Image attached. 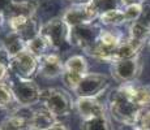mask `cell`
Instances as JSON below:
<instances>
[{
	"instance_id": "cell-3",
	"label": "cell",
	"mask_w": 150,
	"mask_h": 130,
	"mask_svg": "<svg viewBox=\"0 0 150 130\" xmlns=\"http://www.w3.org/2000/svg\"><path fill=\"white\" fill-rule=\"evenodd\" d=\"M7 83L12 90L14 100L18 107L30 108L31 105L41 102L42 90L34 82V79H22L14 76L13 78H8Z\"/></svg>"
},
{
	"instance_id": "cell-29",
	"label": "cell",
	"mask_w": 150,
	"mask_h": 130,
	"mask_svg": "<svg viewBox=\"0 0 150 130\" xmlns=\"http://www.w3.org/2000/svg\"><path fill=\"white\" fill-rule=\"evenodd\" d=\"M11 60H12V57L9 56V53H8L7 50L4 48L3 43H0V63H3V64H5V65L9 66Z\"/></svg>"
},
{
	"instance_id": "cell-21",
	"label": "cell",
	"mask_w": 150,
	"mask_h": 130,
	"mask_svg": "<svg viewBox=\"0 0 150 130\" xmlns=\"http://www.w3.org/2000/svg\"><path fill=\"white\" fill-rule=\"evenodd\" d=\"M50 50H51L50 43L47 42V39H46L42 34H39L38 37H35L33 40H30V42L28 43V51H30L31 53L35 57H38V59H41L45 55L50 53V52H48Z\"/></svg>"
},
{
	"instance_id": "cell-19",
	"label": "cell",
	"mask_w": 150,
	"mask_h": 130,
	"mask_svg": "<svg viewBox=\"0 0 150 130\" xmlns=\"http://www.w3.org/2000/svg\"><path fill=\"white\" fill-rule=\"evenodd\" d=\"M1 43L12 59L14 56H17V55H20L21 52L28 50V43L25 42L18 34L13 33V31H9V33L5 35V38L1 40Z\"/></svg>"
},
{
	"instance_id": "cell-34",
	"label": "cell",
	"mask_w": 150,
	"mask_h": 130,
	"mask_svg": "<svg viewBox=\"0 0 150 130\" xmlns=\"http://www.w3.org/2000/svg\"><path fill=\"white\" fill-rule=\"evenodd\" d=\"M5 21H7V20H5V17L3 16L1 13H0V33H1L3 27H4V24H5Z\"/></svg>"
},
{
	"instance_id": "cell-26",
	"label": "cell",
	"mask_w": 150,
	"mask_h": 130,
	"mask_svg": "<svg viewBox=\"0 0 150 130\" xmlns=\"http://www.w3.org/2000/svg\"><path fill=\"white\" fill-rule=\"evenodd\" d=\"M124 14H125L127 24H132V22L137 21L140 18L141 13H142V3H133L127 7L123 8Z\"/></svg>"
},
{
	"instance_id": "cell-6",
	"label": "cell",
	"mask_w": 150,
	"mask_h": 130,
	"mask_svg": "<svg viewBox=\"0 0 150 130\" xmlns=\"http://www.w3.org/2000/svg\"><path fill=\"white\" fill-rule=\"evenodd\" d=\"M41 34L54 50H62L64 44L69 43V26L62 17H54L41 25Z\"/></svg>"
},
{
	"instance_id": "cell-5",
	"label": "cell",
	"mask_w": 150,
	"mask_h": 130,
	"mask_svg": "<svg viewBox=\"0 0 150 130\" xmlns=\"http://www.w3.org/2000/svg\"><path fill=\"white\" fill-rule=\"evenodd\" d=\"M102 27L97 24H86L81 26L69 27V44L81 48L85 53H89L96 46Z\"/></svg>"
},
{
	"instance_id": "cell-36",
	"label": "cell",
	"mask_w": 150,
	"mask_h": 130,
	"mask_svg": "<svg viewBox=\"0 0 150 130\" xmlns=\"http://www.w3.org/2000/svg\"><path fill=\"white\" fill-rule=\"evenodd\" d=\"M136 130H140V129H136Z\"/></svg>"
},
{
	"instance_id": "cell-1",
	"label": "cell",
	"mask_w": 150,
	"mask_h": 130,
	"mask_svg": "<svg viewBox=\"0 0 150 130\" xmlns=\"http://www.w3.org/2000/svg\"><path fill=\"white\" fill-rule=\"evenodd\" d=\"M110 113L111 116L123 125L136 126L144 109L138 103H136L129 95L124 85H120L110 95Z\"/></svg>"
},
{
	"instance_id": "cell-31",
	"label": "cell",
	"mask_w": 150,
	"mask_h": 130,
	"mask_svg": "<svg viewBox=\"0 0 150 130\" xmlns=\"http://www.w3.org/2000/svg\"><path fill=\"white\" fill-rule=\"evenodd\" d=\"M47 130H69V129H68V126L65 125V124L60 122V121H56V122H55L51 128H48Z\"/></svg>"
},
{
	"instance_id": "cell-13",
	"label": "cell",
	"mask_w": 150,
	"mask_h": 130,
	"mask_svg": "<svg viewBox=\"0 0 150 130\" xmlns=\"http://www.w3.org/2000/svg\"><path fill=\"white\" fill-rule=\"evenodd\" d=\"M31 115L33 111H29V108L17 107L1 120L0 130H31Z\"/></svg>"
},
{
	"instance_id": "cell-24",
	"label": "cell",
	"mask_w": 150,
	"mask_h": 130,
	"mask_svg": "<svg viewBox=\"0 0 150 130\" xmlns=\"http://www.w3.org/2000/svg\"><path fill=\"white\" fill-rule=\"evenodd\" d=\"M129 38L146 43L148 40H150V27L138 21L132 22L129 26Z\"/></svg>"
},
{
	"instance_id": "cell-16",
	"label": "cell",
	"mask_w": 150,
	"mask_h": 130,
	"mask_svg": "<svg viewBox=\"0 0 150 130\" xmlns=\"http://www.w3.org/2000/svg\"><path fill=\"white\" fill-rule=\"evenodd\" d=\"M144 46H145V43L138 42V40H134L128 37V38H125L120 43V46L114 52L112 63L120 61V60H127V59H133L136 56H140V51L144 48Z\"/></svg>"
},
{
	"instance_id": "cell-4",
	"label": "cell",
	"mask_w": 150,
	"mask_h": 130,
	"mask_svg": "<svg viewBox=\"0 0 150 130\" xmlns=\"http://www.w3.org/2000/svg\"><path fill=\"white\" fill-rule=\"evenodd\" d=\"M41 102L43 107L51 112L55 117L68 116L74 108V102L71 94L60 87H50L42 90Z\"/></svg>"
},
{
	"instance_id": "cell-18",
	"label": "cell",
	"mask_w": 150,
	"mask_h": 130,
	"mask_svg": "<svg viewBox=\"0 0 150 130\" xmlns=\"http://www.w3.org/2000/svg\"><path fill=\"white\" fill-rule=\"evenodd\" d=\"M56 121H57L56 117L48 109H46L45 107L34 109L33 115H31V120H30L31 130H47Z\"/></svg>"
},
{
	"instance_id": "cell-20",
	"label": "cell",
	"mask_w": 150,
	"mask_h": 130,
	"mask_svg": "<svg viewBox=\"0 0 150 130\" xmlns=\"http://www.w3.org/2000/svg\"><path fill=\"white\" fill-rule=\"evenodd\" d=\"M81 130H114V126L111 124L110 116L106 112V113L99 115V116L82 120Z\"/></svg>"
},
{
	"instance_id": "cell-9",
	"label": "cell",
	"mask_w": 150,
	"mask_h": 130,
	"mask_svg": "<svg viewBox=\"0 0 150 130\" xmlns=\"http://www.w3.org/2000/svg\"><path fill=\"white\" fill-rule=\"evenodd\" d=\"M11 73L22 79H34L39 70V60L30 51H24L14 56L9 64Z\"/></svg>"
},
{
	"instance_id": "cell-33",
	"label": "cell",
	"mask_w": 150,
	"mask_h": 130,
	"mask_svg": "<svg viewBox=\"0 0 150 130\" xmlns=\"http://www.w3.org/2000/svg\"><path fill=\"white\" fill-rule=\"evenodd\" d=\"M72 4H86V3H90L91 0H69Z\"/></svg>"
},
{
	"instance_id": "cell-14",
	"label": "cell",
	"mask_w": 150,
	"mask_h": 130,
	"mask_svg": "<svg viewBox=\"0 0 150 130\" xmlns=\"http://www.w3.org/2000/svg\"><path fill=\"white\" fill-rule=\"evenodd\" d=\"M39 60V70L38 73L41 74L43 78L47 79H54V78L62 77L63 72H64V61L62 57L55 52H50V53L42 56Z\"/></svg>"
},
{
	"instance_id": "cell-27",
	"label": "cell",
	"mask_w": 150,
	"mask_h": 130,
	"mask_svg": "<svg viewBox=\"0 0 150 130\" xmlns=\"http://www.w3.org/2000/svg\"><path fill=\"white\" fill-rule=\"evenodd\" d=\"M134 128L140 130H150V109H144Z\"/></svg>"
},
{
	"instance_id": "cell-15",
	"label": "cell",
	"mask_w": 150,
	"mask_h": 130,
	"mask_svg": "<svg viewBox=\"0 0 150 130\" xmlns=\"http://www.w3.org/2000/svg\"><path fill=\"white\" fill-rule=\"evenodd\" d=\"M74 107L82 120L106 113V107L98 100V98H77Z\"/></svg>"
},
{
	"instance_id": "cell-17",
	"label": "cell",
	"mask_w": 150,
	"mask_h": 130,
	"mask_svg": "<svg viewBox=\"0 0 150 130\" xmlns=\"http://www.w3.org/2000/svg\"><path fill=\"white\" fill-rule=\"evenodd\" d=\"M39 7V3L37 0H14L11 7L9 12L5 16V20L13 18V17H34L37 9Z\"/></svg>"
},
{
	"instance_id": "cell-28",
	"label": "cell",
	"mask_w": 150,
	"mask_h": 130,
	"mask_svg": "<svg viewBox=\"0 0 150 130\" xmlns=\"http://www.w3.org/2000/svg\"><path fill=\"white\" fill-rule=\"evenodd\" d=\"M11 69L8 65L0 63V83H7L8 78H9Z\"/></svg>"
},
{
	"instance_id": "cell-8",
	"label": "cell",
	"mask_w": 150,
	"mask_h": 130,
	"mask_svg": "<svg viewBox=\"0 0 150 130\" xmlns=\"http://www.w3.org/2000/svg\"><path fill=\"white\" fill-rule=\"evenodd\" d=\"M142 72L141 57L136 56L133 59H127L115 61L111 64V76L120 85L134 82Z\"/></svg>"
},
{
	"instance_id": "cell-22",
	"label": "cell",
	"mask_w": 150,
	"mask_h": 130,
	"mask_svg": "<svg viewBox=\"0 0 150 130\" xmlns=\"http://www.w3.org/2000/svg\"><path fill=\"white\" fill-rule=\"evenodd\" d=\"M90 4L93 5V8L97 11L99 16L111 12V11H117L124 8L123 0H91Z\"/></svg>"
},
{
	"instance_id": "cell-10",
	"label": "cell",
	"mask_w": 150,
	"mask_h": 130,
	"mask_svg": "<svg viewBox=\"0 0 150 130\" xmlns=\"http://www.w3.org/2000/svg\"><path fill=\"white\" fill-rule=\"evenodd\" d=\"M108 86V78L100 73H88L82 77L73 92L77 98H98Z\"/></svg>"
},
{
	"instance_id": "cell-30",
	"label": "cell",
	"mask_w": 150,
	"mask_h": 130,
	"mask_svg": "<svg viewBox=\"0 0 150 130\" xmlns=\"http://www.w3.org/2000/svg\"><path fill=\"white\" fill-rule=\"evenodd\" d=\"M13 3H14V0H0V13L4 17L8 14Z\"/></svg>"
},
{
	"instance_id": "cell-35",
	"label": "cell",
	"mask_w": 150,
	"mask_h": 130,
	"mask_svg": "<svg viewBox=\"0 0 150 130\" xmlns=\"http://www.w3.org/2000/svg\"><path fill=\"white\" fill-rule=\"evenodd\" d=\"M149 47H150V43H149Z\"/></svg>"
},
{
	"instance_id": "cell-25",
	"label": "cell",
	"mask_w": 150,
	"mask_h": 130,
	"mask_svg": "<svg viewBox=\"0 0 150 130\" xmlns=\"http://www.w3.org/2000/svg\"><path fill=\"white\" fill-rule=\"evenodd\" d=\"M17 103L14 100L13 92L11 90V87L8 86V83H0V108L4 109H16Z\"/></svg>"
},
{
	"instance_id": "cell-11",
	"label": "cell",
	"mask_w": 150,
	"mask_h": 130,
	"mask_svg": "<svg viewBox=\"0 0 150 130\" xmlns=\"http://www.w3.org/2000/svg\"><path fill=\"white\" fill-rule=\"evenodd\" d=\"M62 18L65 21L69 27L81 26L86 24H93L96 20L99 18V14L93 8L90 3L86 4H72L64 11Z\"/></svg>"
},
{
	"instance_id": "cell-2",
	"label": "cell",
	"mask_w": 150,
	"mask_h": 130,
	"mask_svg": "<svg viewBox=\"0 0 150 130\" xmlns=\"http://www.w3.org/2000/svg\"><path fill=\"white\" fill-rule=\"evenodd\" d=\"M125 39L124 35L120 33L119 30L114 27L110 29H102L96 46L93 47V50L89 52V56H91L93 59L98 60V61L103 63H112V57H114V52L116 51V48L120 46V43Z\"/></svg>"
},
{
	"instance_id": "cell-23",
	"label": "cell",
	"mask_w": 150,
	"mask_h": 130,
	"mask_svg": "<svg viewBox=\"0 0 150 130\" xmlns=\"http://www.w3.org/2000/svg\"><path fill=\"white\" fill-rule=\"evenodd\" d=\"M102 25L110 26V27H115V26H120L127 24L125 20V14H124L123 9H117V11H111V12H107L105 14H100L99 18Z\"/></svg>"
},
{
	"instance_id": "cell-32",
	"label": "cell",
	"mask_w": 150,
	"mask_h": 130,
	"mask_svg": "<svg viewBox=\"0 0 150 130\" xmlns=\"http://www.w3.org/2000/svg\"><path fill=\"white\" fill-rule=\"evenodd\" d=\"M142 1H145V0H123L124 7H127L129 4H133V3H142Z\"/></svg>"
},
{
	"instance_id": "cell-12",
	"label": "cell",
	"mask_w": 150,
	"mask_h": 130,
	"mask_svg": "<svg viewBox=\"0 0 150 130\" xmlns=\"http://www.w3.org/2000/svg\"><path fill=\"white\" fill-rule=\"evenodd\" d=\"M7 22L9 25L11 31L18 34L26 43H29L41 34V26L35 21L34 17H31V18H29V17H13V18L8 20Z\"/></svg>"
},
{
	"instance_id": "cell-7",
	"label": "cell",
	"mask_w": 150,
	"mask_h": 130,
	"mask_svg": "<svg viewBox=\"0 0 150 130\" xmlns=\"http://www.w3.org/2000/svg\"><path fill=\"white\" fill-rule=\"evenodd\" d=\"M89 73V65L82 55H73L64 61V72H63V83L73 91L83 76Z\"/></svg>"
}]
</instances>
